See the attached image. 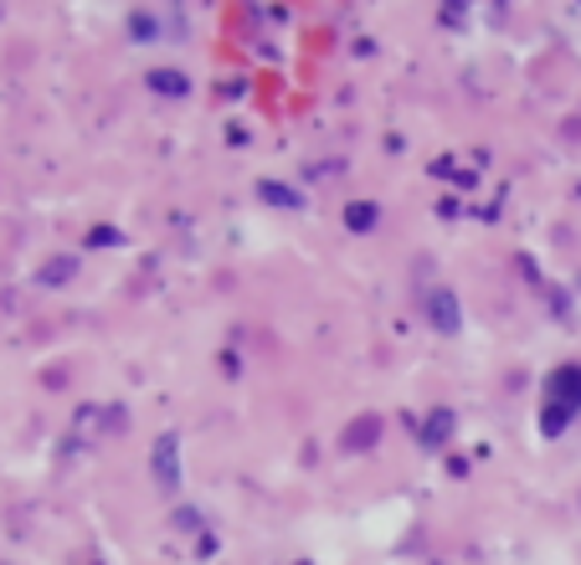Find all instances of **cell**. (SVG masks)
<instances>
[{"label": "cell", "mask_w": 581, "mask_h": 565, "mask_svg": "<svg viewBox=\"0 0 581 565\" xmlns=\"http://www.w3.org/2000/svg\"><path fill=\"white\" fill-rule=\"evenodd\" d=\"M581 412V370L577 365H561L545 380V406H541V432L545 437H561V432L577 422Z\"/></svg>", "instance_id": "6da1fadb"}, {"label": "cell", "mask_w": 581, "mask_h": 565, "mask_svg": "<svg viewBox=\"0 0 581 565\" xmlns=\"http://www.w3.org/2000/svg\"><path fill=\"white\" fill-rule=\"evenodd\" d=\"M155 478H160V488H180V437L176 432H165L160 443H155Z\"/></svg>", "instance_id": "7a4b0ae2"}, {"label": "cell", "mask_w": 581, "mask_h": 565, "mask_svg": "<svg viewBox=\"0 0 581 565\" xmlns=\"http://www.w3.org/2000/svg\"><path fill=\"white\" fill-rule=\"evenodd\" d=\"M453 427H459V422H453V412H447V406H437L433 417L422 422V447H443L447 437H453Z\"/></svg>", "instance_id": "3957f363"}, {"label": "cell", "mask_w": 581, "mask_h": 565, "mask_svg": "<svg viewBox=\"0 0 581 565\" xmlns=\"http://www.w3.org/2000/svg\"><path fill=\"white\" fill-rule=\"evenodd\" d=\"M376 437H381V422L376 417H355L351 432H345V447H351V453H361V447H376Z\"/></svg>", "instance_id": "277c9868"}, {"label": "cell", "mask_w": 581, "mask_h": 565, "mask_svg": "<svg viewBox=\"0 0 581 565\" xmlns=\"http://www.w3.org/2000/svg\"><path fill=\"white\" fill-rule=\"evenodd\" d=\"M149 88H155V93H165V98H186V93H190V82L180 78V72H170V68H155V72H149Z\"/></svg>", "instance_id": "5b68a950"}, {"label": "cell", "mask_w": 581, "mask_h": 565, "mask_svg": "<svg viewBox=\"0 0 581 565\" xmlns=\"http://www.w3.org/2000/svg\"><path fill=\"white\" fill-rule=\"evenodd\" d=\"M433 324L443 329V335H453V329H459V298H453V294H433Z\"/></svg>", "instance_id": "8992f818"}, {"label": "cell", "mask_w": 581, "mask_h": 565, "mask_svg": "<svg viewBox=\"0 0 581 565\" xmlns=\"http://www.w3.org/2000/svg\"><path fill=\"white\" fill-rule=\"evenodd\" d=\"M345 227H351V231H371V227H376V206H371V201H351V206H345Z\"/></svg>", "instance_id": "52a82bcc"}, {"label": "cell", "mask_w": 581, "mask_h": 565, "mask_svg": "<svg viewBox=\"0 0 581 565\" xmlns=\"http://www.w3.org/2000/svg\"><path fill=\"white\" fill-rule=\"evenodd\" d=\"M263 201H273V206H304V196H298V190H284L278 180H263Z\"/></svg>", "instance_id": "ba28073f"}, {"label": "cell", "mask_w": 581, "mask_h": 565, "mask_svg": "<svg viewBox=\"0 0 581 565\" xmlns=\"http://www.w3.org/2000/svg\"><path fill=\"white\" fill-rule=\"evenodd\" d=\"M72 268H78L72 257H57V262H47V272H41V282H68V278H72Z\"/></svg>", "instance_id": "9c48e42d"}]
</instances>
